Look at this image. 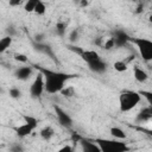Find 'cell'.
<instances>
[{
    "mask_svg": "<svg viewBox=\"0 0 152 152\" xmlns=\"http://www.w3.org/2000/svg\"><path fill=\"white\" fill-rule=\"evenodd\" d=\"M37 69L44 77V90L48 91L49 94L61 93L64 89L65 82L69 81L70 78H74L75 76H77V75L66 74V72H62V71L50 70L46 68H40V66H37Z\"/></svg>",
    "mask_w": 152,
    "mask_h": 152,
    "instance_id": "obj_1",
    "label": "cell"
},
{
    "mask_svg": "<svg viewBox=\"0 0 152 152\" xmlns=\"http://www.w3.org/2000/svg\"><path fill=\"white\" fill-rule=\"evenodd\" d=\"M100 147L101 152H128L129 146L121 140L115 139H101L97 138L94 140Z\"/></svg>",
    "mask_w": 152,
    "mask_h": 152,
    "instance_id": "obj_2",
    "label": "cell"
},
{
    "mask_svg": "<svg viewBox=\"0 0 152 152\" xmlns=\"http://www.w3.org/2000/svg\"><path fill=\"white\" fill-rule=\"evenodd\" d=\"M140 102V95L133 90H125L119 95V107L121 112H129Z\"/></svg>",
    "mask_w": 152,
    "mask_h": 152,
    "instance_id": "obj_3",
    "label": "cell"
},
{
    "mask_svg": "<svg viewBox=\"0 0 152 152\" xmlns=\"http://www.w3.org/2000/svg\"><path fill=\"white\" fill-rule=\"evenodd\" d=\"M129 42L133 43L144 61H151L152 59V42L146 38H132L129 37Z\"/></svg>",
    "mask_w": 152,
    "mask_h": 152,
    "instance_id": "obj_4",
    "label": "cell"
},
{
    "mask_svg": "<svg viewBox=\"0 0 152 152\" xmlns=\"http://www.w3.org/2000/svg\"><path fill=\"white\" fill-rule=\"evenodd\" d=\"M44 91V77L40 72H38L30 87V95L32 99H38Z\"/></svg>",
    "mask_w": 152,
    "mask_h": 152,
    "instance_id": "obj_5",
    "label": "cell"
},
{
    "mask_svg": "<svg viewBox=\"0 0 152 152\" xmlns=\"http://www.w3.org/2000/svg\"><path fill=\"white\" fill-rule=\"evenodd\" d=\"M53 109H55V113H56V116H57L58 122H59L63 127L69 128V127L72 126V119L70 118V115H69L65 110H63V109H62L61 107H58V106H53Z\"/></svg>",
    "mask_w": 152,
    "mask_h": 152,
    "instance_id": "obj_6",
    "label": "cell"
},
{
    "mask_svg": "<svg viewBox=\"0 0 152 152\" xmlns=\"http://www.w3.org/2000/svg\"><path fill=\"white\" fill-rule=\"evenodd\" d=\"M113 39H114V45L116 48H121V46H125L129 42V36L125 31L118 30V31H115Z\"/></svg>",
    "mask_w": 152,
    "mask_h": 152,
    "instance_id": "obj_7",
    "label": "cell"
},
{
    "mask_svg": "<svg viewBox=\"0 0 152 152\" xmlns=\"http://www.w3.org/2000/svg\"><path fill=\"white\" fill-rule=\"evenodd\" d=\"M32 72H33V69L31 66H20L14 71V76L20 81H26L31 77Z\"/></svg>",
    "mask_w": 152,
    "mask_h": 152,
    "instance_id": "obj_8",
    "label": "cell"
},
{
    "mask_svg": "<svg viewBox=\"0 0 152 152\" xmlns=\"http://www.w3.org/2000/svg\"><path fill=\"white\" fill-rule=\"evenodd\" d=\"M80 142H81L82 152H101L100 147L95 141H91L88 139H81Z\"/></svg>",
    "mask_w": 152,
    "mask_h": 152,
    "instance_id": "obj_9",
    "label": "cell"
},
{
    "mask_svg": "<svg viewBox=\"0 0 152 152\" xmlns=\"http://www.w3.org/2000/svg\"><path fill=\"white\" fill-rule=\"evenodd\" d=\"M80 56H81V58H82L87 64L93 63V62L100 59L99 53H97L96 51H94V50H83L82 53H81Z\"/></svg>",
    "mask_w": 152,
    "mask_h": 152,
    "instance_id": "obj_10",
    "label": "cell"
},
{
    "mask_svg": "<svg viewBox=\"0 0 152 152\" xmlns=\"http://www.w3.org/2000/svg\"><path fill=\"white\" fill-rule=\"evenodd\" d=\"M14 132H15V134L19 137V138H25V137H27V135H30L32 132H33V128L32 127H30L27 124H23V125H19V126H15L14 128Z\"/></svg>",
    "mask_w": 152,
    "mask_h": 152,
    "instance_id": "obj_11",
    "label": "cell"
},
{
    "mask_svg": "<svg viewBox=\"0 0 152 152\" xmlns=\"http://www.w3.org/2000/svg\"><path fill=\"white\" fill-rule=\"evenodd\" d=\"M88 66H89V69L91 71H94L96 74H102V72H104L107 70V64L101 58L95 61V62H93V63H89Z\"/></svg>",
    "mask_w": 152,
    "mask_h": 152,
    "instance_id": "obj_12",
    "label": "cell"
},
{
    "mask_svg": "<svg viewBox=\"0 0 152 152\" xmlns=\"http://www.w3.org/2000/svg\"><path fill=\"white\" fill-rule=\"evenodd\" d=\"M151 118H152V108H151V106H148V107L142 108L138 113V115L135 118V121L137 122H145V121H148Z\"/></svg>",
    "mask_w": 152,
    "mask_h": 152,
    "instance_id": "obj_13",
    "label": "cell"
},
{
    "mask_svg": "<svg viewBox=\"0 0 152 152\" xmlns=\"http://www.w3.org/2000/svg\"><path fill=\"white\" fill-rule=\"evenodd\" d=\"M133 76H134V78H135L138 82H140V83L145 82V81L148 78L147 72H146L145 70L140 69L139 66H134V69H133Z\"/></svg>",
    "mask_w": 152,
    "mask_h": 152,
    "instance_id": "obj_14",
    "label": "cell"
},
{
    "mask_svg": "<svg viewBox=\"0 0 152 152\" xmlns=\"http://www.w3.org/2000/svg\"><path fill=\"white\" fill-rule=\"evenodd\" d=\"M53 134H55V131H53V128H52L51 126H45V127H43V128L40 129V132H39V135H40L44 140H50V139L53 137Z\"/></svg>",
    "mask_w": 152,
    "mask_h": 152,
    "instance_id": "obj_15",
    "label": "cell"
},
{
    "mask_svg": "<svg viewBox=\"0 0 152 152\" xmlns=\"http://www.w3.org/2000/svg\"><path fill=\"white\" fill-rule=\"evenodd\" d=\"M12 42H13V38H12V37H10V36L2 37V38L0 39V53L5 52V51L11 46Z\"/></svg>",
    "mask_w": 152,
    "mask_h": 152,
    "instance_id": "obj_16",
    "label": "cell"
},
{
    "mask_svg": "<svg viewBox=\"0 0 152 152\" xmlns=\"http://www.w3.org/2000/svg\"><path fill=\"white\" fill-rule=\"evenodd\" d=\"M109 132H110L112 137H114L116 140L126 139V133H125V131H122V129L119 128V127H110Z\"/></svg>",
    "mask_w": 152,
    "mask_h": 152,
    "instance_id": "obj_17",
    "label": "cell"
},
{
    "mask_svg": "<svg viewBox=\"0 0 152 152\" xmlns=\"http://www.w3.org/2000/svg\"><path fill=\"white\" fill-rule=\"evenodd\" d=\"M23 119H24V121H25V124H27L30 127H32L33 128V131L37 128V126H38V120L34 118V116H32V115H24L23 116Z\"/></svg>",
    "mask_w": 152,
    "mask_h": 152,
    "instance_id": "obj_18",
    "label": "cell"
},
{
    "mask_svg": "<svg viewBox=\"0 0 152 152\" xmlns=\"http://www.w3.org/2000/svg\"><path fill=\"white\" fill-rule=\"evenodd\" d=\"M36 14H38V15H43V14H45V12H46V6H45V4L43 2V1H38L37 2V5H36V7H34V11H33Z\"/></svg>",
    "mask_w": 152,
    "mask_h": 152,
    "instance_id": "obj_19",
    "label": "cell"
},
{
    "mask_svg": "<svg viewBox=\"0 0 152 152\" xmlns=\"http://www.w3.org/2000/svg\"><path fill=\"white\" fill-rule=\"evenodd\" d=\"M114 69L118 71V72H124V71H126L127 70V63L125 62V61H116V62H114Z\"/></svg>",
    "mask_w": 152,
    "mask_h": 152,
    "instance_id": "obj_20",
    "label": "cell"
},
{
    "mask_svg": "<svg viewBox=\"0 0 152 152\" xmlns=\"http://www.w3.org/2000/svg\"><path fill=\"white\" fill-rule=\"evenodd\" d=\"M38 1H39V0H28V1H26V2L24 4V10H25V12H27V13L33 12V11H34V7H36V5H37Z\"/></svg>",
    "mask_w": 152,
    "mask_h": 152,
    "instance_id": "obj_21",
    "label": "cell"
},
{
    "mask_svg": "<svg viewBox=\"0 0 152 152\" xmlns=\"http://www.w3.org/2000/svg\"><path fill=\"white\" fill-rule=\"evenodd\" d=\"M10 96L12 99H19L21 96V90L19 88H17V87H12L10 89Z\"/></svg>",
    "mask_w": 152,
    "mask_h": 152,
    "instance_id": "obj_22",
    "label": "cell"
},
{
    "mask_svg": "<svg viewBox=\"0 0 152 152\" xmlns=\"http://www.w3.org/2000/svg\"><path fill=\"white\" fill-rule=\"evenodd\" d=\"M102 48H103L104 50H112L113 48H115L113 37H112V38H108V39H106V40H104V43L102 44Z\"/></svg>",
    "mask_w": 152,
    "mask_h": 152,
    "instance_id": "obj_23",
    "label": "cell"
},
{
    "mask_svg": "<svg viewBox=\"0 0 152 152\" xmlns=\"http://www.w3.org/2000/svg\"><path fill=\"white\" fill-rule=\"evenodd\" d=\"M56 31H57V33H58L59 36H64V33H65V31H66V24H64V23H58V24L56 25Z\"/></svg>",
    "mask_w": 152,
    "mask_h": 152,
    "instance_id": "obj_24",
    "label": "cell"
},
{
    "mask_svg": "<svg viewBox=\"0 0 152 152\" xmlns=\"http://www.w3.org/2000/svg\"><path fill=\"white\" fill-rule=\"evenodd\" d=\"M14 59L20 62V63H26L27 62V56L24 53H15L14 55Z\"/></svg>",
    "mask_w": 152,
    "mask_h": 152,
    "instance_id": "obj_25",
    "label": "cell"
},
{
    "mask_svg": "<svg viewBox=\"0 0 152 152\" xmlns=\"http://www.w3.org/2000/svg\"><path fill=\"white\" fill-rule=\"evenodd\" d=\"M77 39H78V31L77 30H72L70 32V34H69V40L71 43H75Z\"/></svg>",
    "mask_w": 152,
    "mask_h": 152,
    "instance_id": "obj_26",
    "label": "cell"
},
{
    "mask_svg": "<svg viewBox=\"0 0 152 152\" xmlns=\"http://www.w3.org/2000/svg\"><path fill=\"white\" fill-rule=\"evenodd\" d=\"M139 95H142L144 97H146V100H147V102L151 104L152 103V94L150 93V91H139Z\"/></svg>",
    "mask_w": 152,
    "mask_h": 152,
    "instance_id": "obj_27",
    "label": "cell"
},
{
    "mask_svg": "<svg viewBox=\"0 0 152 152\" xmlns=\"http://www.w3.org/2000/svg\"><path fill=\"white\" fill-rule=\"evenodd\" d=\"M11 152H24V148H23L21 145L15 144V145H13V146L11 147Z\"/></svg>",
    "mask_w": 152,
    "mask_h": 152,
    "instance_id": "obj_28",
    "label": "cell"
},
{
    "mask_svg": "<svg viewBox=\"0 0 152 152\" xmlns=\"http://www.w3.org/2000/svg\"><path fill=\"white\" fill-rule=\"evenodd\" d=\"M56 152H74V148L70 145H65V146L61 147L59 150H57Z\"/></svg>",
    "mask_w": 152,
    "mask_h": 152,
    "instance_id": "obj_29",
    "label": "cell"
},
{
    "mask_svg": "<svg viewBox=\"0 0 152 152\" xmlns=\"http://www.w3.org/2000/svg\"><path fill=\"white\" fill-rule=\"evenodd\" d=\"M69 48V50H71V51H74V52H76V53H78V55H81L82 53V51H83V49H81L80 46H68Z\"/></svg>",
    "mask_w": 152,
    "mask_h": 152,
    "instance_id": "obj_30",
    "label": "cell"
},
{
    "mask_svg": "<svg viewBox=\"0 0 152 152\" xmlns=\"http://www.w3.org/2000/svg\"><path fill=\"white\" fill-rule=\"evenodd\" d=\"M6 32L8 33L7 36H10V37H13V36L15 34V30H14L12 26H8V27H7V30H6Z\"/></svg>",
    "mask_w": 152,
    "mask_h": 152,
    "instance_id": "obj_31",
    "label": "cell"
},
{
    "mask_svg": "<svg viewBox=\"0 0 152 152\" xmlns=\"http://www.w3.org/2000/svg\"><path fill=\"white\" fill-rule=\"evenodd\" d=\"M43 38H44V34H42V33L34 36V39H36V42H38V43H40V42L43 40Z\"/></svg>",
    "mask_w": 152,
    "mask_h": 152,
    "instance_id": "obj_32",
    "label": "cell"
},
{
    "mask_svg": "<svg viewBox=\"0 0 152 152\" xmlns=\"http://www.w3.org/2000/svg\"><path fill=\"white\" fill-rule=\"evenodd\" d=\"M21 4L20 0H15V1H10V6H19Z\"/></svg>",
    "mask_w": 152,
    "mask_h": 152,
    "instance_id": "obj_33",
    "label": "cell"
},
{
    "mask_svg": "<svg viewBox=\"0 0 152 152\" xmlns=\"http://www.w3.org/2000/svg\"><path fill=\"white\" fill-rule=\"evenodd\" d=\"M141 11H142V4H139V6L137 7V11H135V12H137V13H140Z\"/></svg>",
    "mask_w": 152,
    "mask_h": 152,
    "instance_id": "obj_34",
    "label": "cell"
},
{
    "mask_svg": "<svg viewBox=\"0 0 152 152\" xmlns=\"http://www.w3.org/2000/svg\"><path fill=\"white\" fill-rule=\"evenodd\" d=\"M81 5H82V6H87V5H88V1H82Z\"/></svg>",
    "mask_w": 152,
    "mask_h": 152,
    "instance_id": "obj_35",
    "label": "cell"
}]
</instances>
